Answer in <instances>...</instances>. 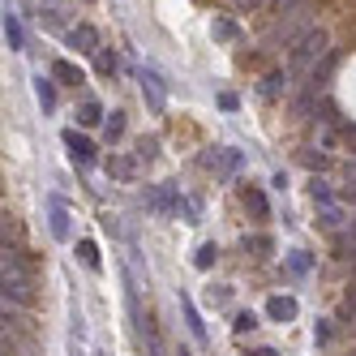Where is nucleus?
I'll list each match as a JSON object with an SVG mask.
<instances>
[{
  "label": "nucleus",
  "instance_id": "obj_4",
  "mask_svg": "<svg viewBox=\"0 0 356 356\" xmlns=\"http://www.w3.org/2000/svg\"><path fill=\"white\" fill-rule=\"evenodd\" d=\"M65 146H69V159L78 168H95V146L90 138H82L78 129H65Z\"/></svg>",
  "mask_w": 356,
  "mask_h": 356
},
{
  "label": "nucleus",
  "instance_id": "obj_16",
  "mask_svg": "<svg viewBox=\"0 0 356 356\" xmlns=\"http://www.w3.org/2000/svg\"><path fill=\"white\" fill-rule=\"evenodd\" d=\"M5 39H9L13 52H22V22H17L13 13H5Z\"/></svg>",
  "mask_w": 356,
  "mask_h": 356
},
{
  "label": "nucleus",
  "instance_id": "obj_8",
  "mask_svg": "<svg viewBox=\"0 0 356 356\" xmlns=\"http://www.w3.org/2000/svg\"><path fill=\"white\" fill-rule=\"evenodd\" d=\"M266 318L292 322V318H296V300H292V296H270V300H266Z\"/></svg>",
  "mask_w": 356,
  "mask_h": 356
},
{
  "label": "nucleus",
  "instance_id": "obj_13",
  "mask_svg": "<svg viewBox=\"0 0 356 356\" xmlns=\"http://www.w3.org/2000/svg\"><path fill=\"white\" fill-rule=\"evenodd\" d=\"M181 309H185V322L193 330V339H207V326H202V318H197V309L189 305V296H181Z\"/></svg>",
  "mask_w": 356,
  "mask_h": 356
},
{
  "label": "nucleus",
  "instance_id": "obj_30",
  "mask_svg": "<svg viewBox=\"0 0 356 356\" xmlns=\"http://www.w3.org/2000/svg\"><path fill=\"white\" fill-rule=\"evenodd\" d=\"M249 356H279L275 348H258V352H249Z\"/></svg>",
  "mask_w": 356,
  "mask_h": 356
},
{
  "label": "nucleus",
  "instance_id": "obj_19",
  "mask_svg": "<svg viewBox=\"0 0 356 356\" xmlns=\"http://www.w3.org/2000/svg\"><path fill=\"white\" fill-rule=\"evenodd\" d=\"M78 253H82V262L90 270H99V249H95V241H78Z\"/></svg>",
  "mask_w": 356,
  "mask_h": 356
},
{
  "label": "nucleus",
  "instance_id": "obj_26",
  "mask_svg": "<svg viewBox=\"0 0 356 356\" xmlns=\"http://www.w3.org/2000/svg\"><path fill=\"white\" fill-rule=\"evenodd\" d=\"M236 330H241V335H245V330H253V326H258V318H253V314H236V322H232Z\"/></svg>",
  "mask_w": 356,
  "mask_h": 356
},
{
  "label": "nucleus",
  "instance_id": "obj_24",
  "mask_svg": "<svg viewBox=\"0 0 356 356\" xmlns=\"http://www.w3.org/2000/svg\"><path fill=\"white\" fill-rule=\"evenodd\" d=\"M108 168H112V176H124V181L134 176V159H112Z\"/></svg>",
  "mask_w": 356,
  "mask_h": 356
},
{
  "label": "nucleus",
  "instance_id": "obj_20",
  "mask_svg": "<svg viewBox=\"0 0 356 356\" xmlns=\"http://www.w3.org/2000/svg\"><path fill=\"white\" fill-rule=\"evenodd\" d=\"M215 39H219V43H232V39H236V26H232L227 17H215Z\"/></svg>",
  "mask_w": 356,
  "mask_h": 356
},
{
  "label": "nucleus",
  "instance_id": "obj_27",
  "mask_svg": "<svg viewBox=\"0 0 356 356\" xmlns=\"http://www.w3.org/2000/svg\"><path fill=\"white\" fill-rule=\"evenodd\" d=\"M305 0H279V13H292V9H300Z\"/></svg>",
  "mask_w": 356,
  "mask_h": 356
},
{
  "label": "nucleus",
  "instance_id": "obj_29",
  "mask_svg": "<svg viewBox=\"0 0 356 356\" xmlns=\"http://www.w3.org/2000/svg\"><path fill=\"white\" fill-rule=\"evenodd\" d=\"M236 5H241V9H258V5H262V0H236Z\"/></svg>",
  "mask_w": 356,
  "mask_h": 356
},
{
  "label": "nucleus",
  "instance_id": "obj_12",
  "mask_svg": "<svg viewBox=\"0 0 356 356\" xmlns=\"http://www.w3.org/2000/svg\"><path fill=\"white\" fill-rule=\"evenodd\" d=\"M52 236L56 241H69V215H65L60 202H52Z\"/></svg>",
  "mask_w": 356,
  "mask_h": 356
},
{
  "label": "nucleus",
  "instance_id": "obj_18",
  "mask_svg": "<svg viewBox=\"0 0 356 356\" xmlns=\"http://www.w3.org/2000/svg\"><path fill=\"white\" fill-rule=\"evenodd\" d=\"M215 258H219V249H215V245H202V249H197V258H193V266H197V270H211Z\"/></svg>",
  "mask_w": 356,
  "mask_h": 356
},
{
  "label": "nucleus",
  "instance_id": "obj_17",
  "mask_svg": "<svg viewBox=\"0 0 356 356\" xmlns=\"http://www.w3.org/2000/svg\"><path fill=\"white\" fill-rule=\"evenodd\" d=\"M35 95H39L43 112H52V108H56V90H52V82H47V78H39V82H35Z\"/></svg>",
  "mask_w": 356,
  "mask_h": 356
},
{
  "label": "nucleus",
  "instance_id": "obj_23",
  "mask_svg": "<svg viewBox=\"0 0 356 356\" xmlns=\"http://www.w3.org/2000/svg\"><path fill=\"white\" fill-rule=\"evenodd\" d=\"M288 270H292V275H305V270H309V253H292V258H288Z\"/></svg>",
  "mask_w": 356,
  "mask_h": 356
},
{
  "label": "nucleus",
  "instance_id": "obj_3",
  "mask_svg": "<svg viewBox=\"0 0 356 356\" xmlns=\"http://www.w3.org/2000/svg\"><path fill=\"white\" fill-rule=\"evenodd\" d=\"M241 150H215V155H207V168L219 176V181H232V176L241 172Z\"/></svg>",
  "mask_w": 356,
  "mask_h": 356
},
{
  "label": "nucleus",
  "instance_id": "obj_11",
  "mask_svg": "<svg viewBox=\"0 0 356 356\" xmlns=\"http://www.w3.org/2000/svg\"><path fill=\"white\" fill-rule=\"evenodd\" d=\"M335 249H339V258H356V219H352V227H343V232H339Z\"/></svg>",
  "mask_w": 356,
  "mask_h": 356
},
{
  "label": "nucleus",
  "instance_id": "obj_10",
  "mask_svg": "<svg viewBox=\"0 0 356 356\" xmlns=\"http://www.w3.org/2000/svg\"><path fill=\"white\" fill-rule=\"evenodd\" d=\"M31 300V279H5V305H26Z\"/></svg>",
  "mask_w": 356,
  "mask_h": 356
},
{
  "label": "nucleus",
  "instance_id": "obj_7",
  "mask_svg": "<svg viewBox=\"0 0 356 356\" xmlns=\"http://www.w3.org/2000/svg\"><path fill=\"white\" fill-rule=\"evenodd\" d=\"M318 223L326 227V232H343V223H348V211L339 207V202H322V211H318Z\"/></svg>",
  "mask_w": 356,
  "mask_h": 356
},
{
  "label": "nucleus",
  "instance_id": "obj_5",
  "mask_svg": "<svg viewBox=\"0 0 356 356\" xmlns=\"http://www.w3.org/2000/svg\"><path fill=\"white\" fill-rule=\"evenodd\" d=\"M69 47H78L82 56H99V31L86 26V22H82V26H73L69 31Z\"/></svg>",
  "mask_w": 356,
  "mask_h": 356
},
{
  "label": "nucleus",
  "instance_id": "obj_14",
  "mask_svg": "<svg viewBox=\"0 0 356 356\" xmlns=\"http://www.w3.org/2000/svg\"><path fill=\"white\" fill-rule=\"evenodd\" d=\"M104 120V108L95 104V99H82V108H78V124H99Z\"/></svg>",
  "mask_w": 356,
  "mask_h": 356
},
{
  "label": "nucleus",
  "instance_id": "obj_2",
  "mask_svg": "<svg viewBox=\"0 0 356 356\" xmlns=\"http://www.w3.org/2000/svg\"><path fill=\"white\" fill-rule=\"evenodd\" d=\"M138 82H142V99L150 104V112H163V108H168V90H163V78H159V73H155V69H142Z\"/></svg>",
  "mask_w": 356,
  "mask_h": 356
},
{
  "label": "nucleus",
  "instance_id": "obj_15",
  "mask_svg": "<svg viewBox=\"0 0 356 356\" xmlns=\"http://www.w3.org/2000/svg\"><path fill=\"white\" fill-rule=\"evenodd\" d=\"M104 138H108V142H120V138H124V112H112V116L104 120Z\"/></svg>",
  "mask_w": 356,
  "mask_h": 356
},
{
  "label": "nucleus",
  "instance_id": "obj_1",
  "mask_svg": "<svg viewBox=\"0 0 356 356\" xmlns=\"http://www.w3.org/2000/svg\"><path fill=\"white\" fill-rule=\"evenodd\" d=\"M326 56V31L309 26L296 43H292V78H305V73H318V60Z\"/></svg>",
  "mask_w": 356,
  "mask_h": 356
},
{
  "label": "nucleus",
  "instance_id": "obj_31",
  "mask_svg": "<svg viewBox=\"0 0 356 356\" xmlns=\"http://www.w3.org/2000/svg\"><path fill=\"white\" fill-rule=\"evenodd\" d=\"M176 356H189V352H185V348H181V352H176Z\"/></svg>",
  "mask_w": 356,
  "mask_h": 356
},
{
  "label": "nucleus",
  "instance_id": "obj_6",
  "mask_svg": "<svg viewBox=\"0 0 356 356\" xmlns=\"http://www.w3.org/2000/svg\"><path fill=\"white\" fill-rule=\"evenodd\" d=\"M146 202H150V211H155V215H176V193L168 185H150Z\"/></svg>",
  "mask_w": 356,
  "mask_h": 356
},
{
  "label": "nucleus",
  "instance_id": "obj_9",
  "mask_svg": "<svg viewBox=\"0 0 356 356\" xmlns=\"http://www.w3.org/2000/svg\"><path fill=\"white\" fill-rule=\"evenodd\" d=\"M52 78L65 82V86H82V82H86V73L73 65V60H56V65H52Z\"/></svg>",
  "mask_w": 356,
  "mask_h": 356
},
{
  "label": "nucleus",
  "instance_id": "obj_25",
  "mask_svg": "<svg viewBox=\"0 0 356 356\" xmlns=\"http://www.w3.org/2000/svg\"><path fill=\"white\" fill-rule=\"evenodd\" d=\"M95 69H99V73H112V69H116V56H112V52H99V56H95Z\"/></svg>",
  "mask_w": 356,
  "mask_h": 356
},
{
  "label": "nucleus",
  "instance_id": "obj_22",
  "mask_svg": "<svg viewBox=\"0 0 356 356\" xmlns=\"http://www.w3.org/2000/svg\"><path fill=\"white\" fill-rule=\"evenodd\" d=\"M279 86H288V78H284V73H270L266 86H262V95H266V99H275V95H279Z\"/></svg>",
  "mask_w": 356,
  "mask_h": 356
},
{
  "label": "nucleus",
  "instance_id": "obj_28",
  "mask_svg": "<svg viewBox=\"0 0 356 356\" xmlns=\"http://www.w3.org/2000/svg\"><path fill=\"white\" fill-rule=\"evenodd\" d=\"M207 296H211V300H215V305H223V300H227V288H211V292H207Z\"/></svg>",
  "mask_w": 356,
  "mask_h": 356
},
{
  "label": "nucleus",
  "instance_id": "obj_21",
  "mask_svg": "<svg viewBox=\"0 0 356 356\" xmlns=\"http://www.w3.org/2000/svg\"><path fill=\"white\" fill-rule=\"evenodd\" d=\"M245 207H249L253 215H258V219H262V215H266V197H262L258 189H249V193H245Z\"/></svg>",
  "mask_w": 356,
  "mask_h": 356
}]
</instances>
